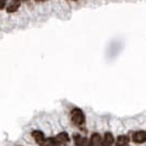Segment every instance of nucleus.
Returning <instances> with one entry per match:
<instances>
[{
    "label": "nucleus",
    "instance_id": "obj_10",
    "mask_svg": "<svg viewBox=\"0 0 146 146\" xmlns=\"http://www.w3.org/2000/svg\"><path fill=\"white\" fill-rule=\"evenodd\" d=\"M6 3H7V0H0V10L5 8Z\"/></svg>",
    "mask_w": 146,
    "mask_h": 146
},
{
    "label": "nucleus",
    "instance_id": "obj_8",
    "mask_svg": "<svg viewBox=\"0 0 146 146\" xmlns=\"http://www.w3.org/2000/svg\"><path fill=\"white\" fill-rule=\"evenodd\" d=\"M129 143V136L128 135H120L117 139L116 146H127Z\"/></svg>",
    "mask_w": 146,
    "mask_h": 146
},
{
    "label": "nucleus",
    "instance_id": "obj_3",
    "mask_svg": "<svg viewBox=\"0 0 146 146\" xmlns=\"http://www.w3.org/2000/svg\"><path fill=\"white\" fill-rule=\"evenodd\" d=\"M132 139L137 144L144 143L146 141V131H137V132H135V133H133Z\"/></svg>",
    "mask_w": 146,
    "mask_h": 146
},
{
    "label": "nucleus",
    "instance_id": "obj_5",
    "mask_svg": "<svg viewBox=\"0 0 146 146\" xmlns=\"http://www.w3.org/2000/svg\"><path fill=\"white\" fill-rule=\"evenodd\" d=\"M74 142L76 146H91L88 140L81 135H74Z\"/></svg>",
    "mask_w": 146,
    "mask_h": 146
},
{
    "label": "nucleus",
    "instance_id": "obj_6",
    "mask_svg": "<svg viewBox=\"0 0 146 146\" xmlns=\"http://www.w3.org/2000/svg\"><path fill=\"white\" fill-rule=\"evenodd\" d=\"M91 146H103V141H102V136L98 133H94L91 137V142H90Z\"/></svg>",
    "mask_w": 146,
    "mask_h": 146
},
{
    "label": "nucleus",
    "instance_id": "obj_1",
    "mask_svg": "<svg viewBox=\"0 0 146 146\" xmlns=\"http://www.w3.org/2000/svg\"><path fill=\"white\" fill-rule=\"evenodd\" d=\"M71 119L72 121L76 124V125H82L84 124L85 122V116H84V112L80 108H73L71 110Z\"/></svg>",
    "mask_w": 146,
    "mask_h": 146
},
{
    "label": "nucleus",
    "instance_id": "obj_7",
    "mask_svg": "<svg viewBox=\"0 0 146 146\" xmlns=\"http://www.w3.org/2000/svg\"><path fill=\"white\" fill-rule=\"evenodd\" d=\"M113 142H115L113 136H112V134L110 133V132H107V133L105 134L103 141V146H112Z\"/></svg>",
    "mask_w": 146,
    "mask_h": 146
},
{
    "label": "nucleus",
    "instance_id": "obj_12",
    "mask_svg": "<svg viewBox=\"0 0 146 146\" xmlns=\"http://www.w3.org/2000/svg\"><path fill=\"white\" fill-rule=\"evenodd\" d=\"M20 1H27V0H20Z\"/></svg>",
    "mask_w": 146,
    "mask_h": 146
},
{
    "label": "nucleus",
    "instance_id": "obj_11",
    "mask_svg": "<svg viewBox=\"0 0 146 146\" xmlns=\"http://www.w3.org/2000/svg\"><path fill=\"white\" fill-rule=\"evenodd\" d=\"M36 1H45V0H36Z\"/></svg>",
    "mask_w": 146,
    "mask_h": 146
},
{
    "label": "nucleus",
    "instance_id": "obj_4",
    "mask_svg": "<svg viewBox=\"0 0 146 146\" xmlns=\"http://www.w3.org/2000/svg\"><path fill=\"white\" fill-rule=\"evenodd\" d=\"M56 140V146H61L62 144H66L69 141V136L66 132H61L57 135V137H55Z\"/></svg>",
    "mask_w": 146,
    "mask_h": 146
},
{
    "label": "nucleus",
    "instance_id": "obj_2",
    "mask_svg": "<svg viewBox=\"0 0 146 146\" xmlns=\"http://www.w3.org/2000/svg\"><path fill=\"white\" fill-rule=\"evenodd\" d=\"M32 135H33L34 140H35V142H36L38 145H40V146L45 145L46 139H45V135H44V133L42 132V131H37V130L36 131H33Z\"/></svg>",
    "mask_w": 146,
    "mask_h": 146
},
{
    "label": "nucleus",
    "instance_id": "obj_9",
    "mask_svg": "<svg viewBox=\"0 0 146 146\" xmlns=\"http://www.w3.org/2000/svg\"><path fill=\"white\" fill-rule=\"evenodd\" d=\"M20 2H21L20 0H12L11 5L8 7L7 11H8V12H15L19 9V7H20Z\"/></svg>",
    "mask_w": 146,
    "mask_h": 146
}]
</instances>
